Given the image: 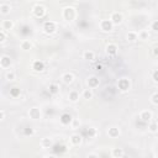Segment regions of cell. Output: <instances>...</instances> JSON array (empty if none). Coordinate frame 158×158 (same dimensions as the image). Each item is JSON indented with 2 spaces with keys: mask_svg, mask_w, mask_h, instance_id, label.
<instances>
[{
  "mask_svg": "<svg viewBox=\"0 0 158 158\" xmlns=\"http://www.w3.org/2000/svg\"><path fill=\"white\" fill-rule=\"evenodd\" d=\"M117 88L122 93H126L130 90L131 88V82H130V79L127 78H121V79H118V82H117Z\"/></svg>",
  "mask_w": 158,
  "mask_h": 158,
  "instance_id": "cell-1",
  "label": "cell"
},
{
  "mask_svg": "<svg viewBox=\"0 0 158 158\" xmlns=\"http://www.w3.org/2000/svg\"><path fill=\"white\" fill-rule=\"evenodd\" d=\"M43 32L45 33H47V35H52V33H54L56 32V30H57V24L54 22V21H46L45 24H43Z\"/></svg>",
  "mask_w": 158,
  "mask_h": 158,
  "instance_id": "cell-2",
  "label": "cell"
},
{
  "mask_svg": "<svg viewBox=\"0 0 158 158\" xmlns=\"http://www.w3.org/2000/svg\"><path fill=\"white\" fill-rule=\"evenodd\" d=\"M63 19L67 20V21H72V20L75 19V10L72 6H67L63 10Z\"/></svg>",
  "mask_w": 158,
  "mask_h": 158,
  "instance_id": "cell-3",
  "label": "cell"
},
{
  "mask_svg": "<svg viewBox=\"0 0 158 158\" xmlns=\"http://www.w3.org/2000/svg\"><path fill=\"white\" fill-rule=\"evenodd\" d=\"M122 20H124V16H122L121 12H118V11L112 12L111 16H110V21H111L112 25H118V24H121Z\"/></svg>",
  "mask_w": 158,
  "mask_h": 158,
  "instance_id": "cell-4",
  "label": "cell"
},
{
  "mask_svg": "<svg viewBox=\"0 0 158 158\" xmlns=\"http://www.w3.org/2000/svg\"><path fill=\"white\" fill-rule=\"evenodd\" d=\"M32 11H33V15L36 17H43L46 15V8L43 5H41V4L35 5L33 9H32Z\"/></svg>",
  "mask_w": 158,
  "mask_h": 158,
  "instance_id": "cell-5",
  "label": "cell"
},
{
  "mask_svg": "<svg viewBox=\"0 0 158 158\" xmlns=\"http://www.w3.org/2000/svg\"><path fill=\"white\" fill-rule=\"evenodd\" d=\"M87 83H88V87H89L90 89H94V88H98V87H99V84H100V81H99V78H98L96 75H91V77L88 78Z\"/></svg>",
  "mask_w": 158,
  "mask_h": 158,
  "instance_id": "cell-6",
  "label": "cell"
},
{
  "mask_svg": "<svg viewBox=\"0 0 158 158\" xmlns=\"http://www.w3.org/2000/svg\"><path fill=\"white\" fill-rule=\"evenodd\" d=\"M41 115H42V112L38 108H31L29 110V116H30V118H32V120H38V118H41Z\"/></svg>",
  "mask_w": 158,
  "mask_h": 158,
  "instance_id": "cell-7",
  "label": "cell"
},
{
  "mask_svg": "<svg viewBox=\"0 0 158 158\" xmlns=\"http://www.w3.org/2000/svg\"><path fill=\"white\" fill-rule=\"evenodd\" d=\"M112 27H114V25L111 24L110 20L105 19V20H101V21H100V29H101L104 32H110V31L112 30Z\"/></svg>",
  "mask_w": 158,
  "mask_h": 158,
  "instance_id": "cell-8",
  "label": "cell"
},
{
  "mask_svg": "<svg viewBox=\"0 0 158 158\" xmlns=\"http://www.w3.org/2000/svg\"><path fill=\"white\" fill-rule=\"evenodd\" d=\"M59 121H61L62 125H69L73 121V117H72V115L69 112H63L61 115V117H59Z\"/></svg>",
  "mask_w": 158,
  "mask_h": 158,
  "instance_id": "cell-9",
  "label": "cell"
},
{
  "mask_svg": "<svg viewBox=\"0 0 158 158\" xmlns=\"http://www.w3.org/2000/svg\"><path fill=\"white\" fill-rule=\"evenodd\" d=\"M152 117H153V114H152V111H149V110H143V111H141V114H140V118H141L143 122H149V121L152 120Z\"/></svg>",
  "mask_w": 158,
  "mask_h": 158,
  "instance_id": "cell-10",
  "label": "cell"
},
{
  "mask_svg": "<svg viewBox=\"0 0 158 158\" xmlns=\"http://www.w3.org/2000/svg\"><path fill=\"white\" fill-rule=\"evenodd\" d=\"M12 64V61L9 56H3L0 57V67L3 68H10V66Z\"/></svg>",
  "mask_w": 158,
  "mask_h": 158,
  "instance_id": "cell-11",
  "label": "cell"
},
{
  "mask_svg": "<svg viewBox=\"0 0 158 158\" xmlns=\"http://www.w3.org/2000/svg\"><path fill=\"white\" fill-rule=\"evenodd\" d=\"M117 50H118V47L115 43H109V45H106V48H105L108 56H116Z\"/></svg>",
  "mask_w": 158,
  "mask_h": 158,
  "instance_id": "cell-12",
  "label": "cell"
},
{
  "mask_svg": "<svg viewBox=\"0 0 158 158\" xmlns=\"http://www.w3.org/2000/svg\"><path fill=\"white\" fill-rule=\"evenodd\" d=\"M69 141H70V143H72L73 146H79V145L82 143V141H83V137H82L81 135H78V133H74V135L70 136Z\"/></svg>",
  "mask_w": 158,
  "mask_h": 158,
  "instance_id": "cell-13",
  "label": "cell"
},
{
  "mask_svg": "<svg viewBox=\"0 0 158 158\" xmlns=\"http://www.w3.org/2000/svg\"><path fill=\"white\" fill-rule=\"evenodd\" d=\"M32 69L35 72H43L45 70V63L42 61H33L32 63Z\"/></svg>",
  "mask_w": 158,
  "mask_h": 158,
  "instance_id": "cell-14",
  "label": "cell"
},
{
  "mask_svg": "<svg viewBox=\"0 0 158 158\" xmlns=\"http://www.w3.org/2000/svg\"><path fill=\"white\" fill-rule=\"evenodd\" d=\"M73 81H74L73 73L67 72V73H64V74L62 75V82H63L64 84H70V83H73Z\"/></svg>",
  "mask_w": 158,
  "mask_h": 158,
  "instance_id": "cell-15",
  "label": "cell"
},
{
  "mask_svg": "<svg viewBox=\"0 0 158 158\" xmlns=\"http://www.w3.org/2000/svg\"><path fill=\"white\" fill-rule=\"evenodd\" d=\"M120 129L118 127H115V126H112V127H110L109 130H108V135L111 137V138H116V137H118L120 136Z\"/></svg>",
  "mask_w": 158,
  "mask_h": 158,
  "instance_id": "cell-16",
  "label": "cell"
},
{
  "mask_svg": "<svg viewBox=\"0 0 158 158\" xmlns=\"http://www.w3.org/2000/svg\"><path fill=\"white\" fill-rule=\"evenodd\" d=\"M68 99H69V101H70V103H77V101L79 100V93L75 91V90L69 91V94H68Z\"/></svg>",
  "mask_w": 158,
  "mask_h": 158,
  "instance_id": "cell-17",
  "label": "cell"
},
{
  "mask_svg": "<svg viewBox=\"0 0 158 158\" xmlns=\"http://www.w3.org/2000/svg\"><path fill=\"white\" fill-rule=\"evenodd\" d=\"M137 38H138V35L135 31H129L126 35V40L129 42H135V41H137Z\"/></svg>",
  "mask_w": 158,
  "mask_h": 158,
  "instance_id": "cell-18",
  "label": "cell"
},
{
  "mask_svg": "<svg viewBox=\"0 0 158 158\" xmlns=\"http://www.w3.org/2000/svg\"><path fill=\"white\" fill-rule=\"evenodd\" d=\"M111 154H112L114 158H122V156H124V149L120 148V147L114 148L112 152H111Z\"/></svg>",
  "mask_w": 158,
  "mask_h": 158,
  "instance_id": "cell-19",
  "label": "cell"
},
{
  "mask_svg": "<svg viewBox=\"0 0 158 158\" xmlns=\"http://www.w3.org/2000/svg\"><path fill=\"white\" fill-rule=\"evenodd\" d=\"M48 90H50V94L52 95H57L59 93V85L56 84V83H51L50 87H48Z\"/></svg>",
  "mask_w": 158,
  "mask_h": 158,
  "instance_id": "cell-20",
  "label": "cell"
},
{
  "mask_svg": "<svg viewBox=\"0 0 158 158\" xmlns=\"http://www.w3.org/2000/svg\"><path fill=\"white\" fill-rule=\"evenodd\" d=\"M2 26H3V30L10 31V30H12V27H14V22L11 21V20H4L3 24H2Z\"/></svg>",
  "mask_w": 158,
  "mask_h": 158,
  "instance_id": "cell-21",
  "label": "cell"
},
{
  "mask_svg": "<svg viewBox=\"0 0 158 158\" xmlns=\"http://www.w3.org/2000/svg\"><path fill=\"white\" fill-rule=\"evenodd\" d=\"M83 58L84 59H87V61H94L95 59V53L93 52V51H85L84 53H83Z\"/></svg>",
  "mask_w": 158,
  "mask_h": 158,
  "instance_id": "cell-22",
  "label": "cell"
},
{
  "mask_svg": "<svg viewBox=\"0 0 158 158\" xmlns=\"http://www.w3.org/2000/svg\"><path fill=\"white\" fill-rule=\"evenodd\" d=\"M10 11H11V6H10L9 4L4 3V4L0 5V12H2L3 15H8Z\"/></svg>",
  "mask_w": 158,
  "mask_h": 158,
  "instance_id": "cell-23",
  "label": "cell"
},
{
  "mask_svg": "<svg viewBox=\"0 0 158 158\" xmlns=\"http://www.w3.org/2000/svg\"><path fill=\"white\" fill-rule=\"evenodd\" d=\"M41 146H42L43 148H50V147L52 146V140H51V138H48V137L42 138V141H41Z\"/></svg>",
  "mask_w": 158,
  "mask_h": 158,
  "instance_id": "cell-24",
  "label": "cell"
},
{
  "mask_svg": "<svg viewBox=\"0 0 158 158\" xmlns=\"http://www.w3.org/2000/svg\"><path fill=\"white\" fill-rule=\"evenodd\" d=\"M20 94H21V90H20V88L12 87V88L10 89V95H11L12 98H17V96H20Z\"/></svg>",
  "mask_w": 158,
  "mask_h": 158,
  "instance_id": "cell-25",
  "label": "cell"
},
{
  "mask_svg": "<svg viewBox=\"0 0 158 158\" xmlns=\"http://www.w3.org/2000/svg\"><path fill=\"white\" fill-rule=\"evenodd\" d=\"M82 95H83V99H85V100H90V99H93V91H91V89H85Z\"/></svg>",
  "mask_w": 158,
  "mask_h": 158,
  "instance_id": "cell-26",
  "label": "cell"
},
{
  "mask_svg": "<svg viewBox=\"0 0 158 158\" xmlns=\"http://www.w3.org/2000/svg\"><path fill=\"white\" fill-rule=\"evenodd\" d=\"M31 48H32V43H31L30 41L25 40V41L21 42V50H24V51H29V50H31Z\"/></svg>",
  "mask_w": 158,
  "mask_h": 158,
  "instance_id": "cell-27",
  "label": "cell"
},
{
  "mask_svg": "<svg viewBox=\"0 0 158 158\" xmlns=\"http://www.w3.org/2000/svg\"><path fill=\"white\" fill-rule=\"evenodd\" d=\"M96 135H98V131H96V129H95V127H90V129L88 130V132H87L88 138H95V137H96Z\"/></svg>",
  "mask_w": 158,
  "mask_h": 158,
  "instance_id": "cell-28",
  "label": "cell"
},
{
  "mask_svg": "<svg viewBox=\"0 0 158 158\" xmlns=\"http://www.w3.org/2000/svg\"><path fill=\"white\" fill-rule=\"evenodd\" d=\"M137 35H138V37H140V40H148V37H149V33H148L147 30H142L140 33H137Z\"/></svg>",
  "mask_w": 158,
  "mask_h": 158,
  "instance_id": "cell-29",
  "label": "cell"
},
{
  "mask_svg": "<svg viewBox=\"0 0 158 158\" xmlns=\"http://www.w3.org/2000/svg\"><path fill=\"white\" fill-rule=\"evenodd\" d=\"M148 130L152 132V133H156L158 131V126H157V122H151L148 125Z\"/></svg>",
  "mask_w": 158,
  "mask_h": 158,
  "instance_id": "cell-30",
  "label": "cell"
},
{
  "mask_svg": "<svg viewBox=\"0 0 158 158\" xmlns=\"http://www.w3.org/2000/svg\"><path fill=\"white\" fill-rule=\"evenodd\" d=\"M151 103L153 105H158V93H153L151 96Z\"/></svg>",
  "mask_w": 158,
  "mask_h": 158,
  "instance_id": "cell-31",
  "label": "cell"
},
{
  "mask_svg": "<svg viewBox=\"0 0 158 158\" xmlns=\"http://www.w3.org/2000/svg\"><path fill=\"white\" fill-rule=\"evenodd\" d=\"M24 133H25V136H33L35 130H33L32 127H26V129L24 130Z\"/></svg>",
  "mask_w": 158,
  "mask_h": 158,
  "instance_id": "cell-32",
  "label": "cell"
},
{
  "mask_svg": "<svg viewBox=\"0 0 158 158\" xmlns=\"http://www.w3.org/2000/svg\"><path fill=\"white\" fill-rule=\"evenodd\" d=\"M5 78L8 79V81H14V79L16 78V74H15L14 72H8V73L5 74Z\"/></svg>",
  "mask_w": 158,
  "mask_h": 158,
  "instance_id": "cell-33",
  "label": "cell"
},
{
  "mask_svg": "<svg viewBox=\"0 0 158 158\" xmlns=\"http://www.w3.org/2000/svg\"><path fill=\"white\" fill-rule=\"evenodd\" d=\"M152 79H153V82H154V83L158 82V70H157V69L153 70V73H152Z\"/></svg>",
  "mask_w": 158,
  "mask_h": 158,
  "instance_id": "cell-34",
  "label": "cell"
},
{
  "mask_svg": "<svg viewBox=\"0 0 158 158\" xmlns=\"http://www.w3.org/2000/svg\"><path fill=\"white\" fill-rule=\"evenodd\" d=\"M6 40V35L4 31H0V43H3L4 41Z\"/></svg>",
  "mask_w": 158,
  "mask_h": 158,
  "instance_id": "cell-35",
  "label": "cell"
},
{
  "mask_svg": "<svg viewBox=\"0 0 158 158\" xmlns=\"http://www.w3.org/2000/svg\"><path fill=\"white\" fill-rule=\"evenodd\" d=\"M152 30H153L154 32L158 31V21H153V22H152Z\"/></svg>",
  "mask_w": 158,
  "mask_h": 158,
  "instance_id": "cell-36",
  "label": "cell"
},
{
  "mask_svg": "<svg viewBox=\"0 0 158 158\" xmlns=\"http://www.w3.org/2000/svg\"><path fill=\"white\" fill-rule=\"evenodd\" d=\"M4 117H5V114L3 110H0V121H3L4 120Z\"/></svg>",
  "mask_w": 158,
  "mask_h": 158,
  "instance_id": "cell-37",
  "label": "cell"
},
{
  "mask_svg": "<svg viewBox=\"0 0 158 158\" xmlns=\"http://www.w3.org/2000/svg\"><path fill=\"white\" fill-rule=\"evenodd\" d=\"M87 158H99V156L98 154H95V153H90V154H88V157Z\"/></svg>",
  "mask_w": 158,
  "mask_h": 158,
  "instance_id": "cell-38",
  "label": "cell"
},
{
  "mask_svg": "<svg viewBox=\"0 0 158 158\" xmlns=\"http://www.w3.org/2000/svg\"><path fill=\"white\" fill-rule=\"evenodd\" d=\"M95 68H96V70H101V69H103V66H101V64H96Z\"/></svg>",
  "mask_w": 158,
  "mask_h": 158,
  "instance_id": "cell-39",
  "label": "cell"
},
{
  "mask_svg": "<svg viewBox=\"0 0 158 158\" xmlns=\"http://www.w3.org/2000/svg\"><path fill=\"white\" fill-rule=\"evenodd\" d=\"M157 54H158V48L154 47V48H153V56H157Z\"/></svg>",
  "mask_w": 158,
  "mask_h": 158,
  "instance_id": "cell-40",
  "label": "cell"
},
{
  "mask_svg": "<svg viewBox=\"0 0 158 158\" xmlns=\"http://www.w3.org/2000/svg\"><path fill=\"white\" fill-rule=\"evenodd\" d=\"M46 158H56V157H54V156H47Z\"/></svg>",
  "mask_w": 158,
  "mask_h": 158,
  "instance_id": "cell-41",
  "label": "cell"
},
{
  "mask_svg": "<svg viewBox=\"0 0 158 158\" xmlns=\"http://www.w3.org/2000/svg\"><path fill=\"white\" fill-rule=\"evenodd\" d=\"M153 158H156V157H153Z\"/></svg>",
  "mask_w": 158,
  "mask_h": 158,
  "instance_id": "cell-42",
  "label": "cell"
}]
</instances>
